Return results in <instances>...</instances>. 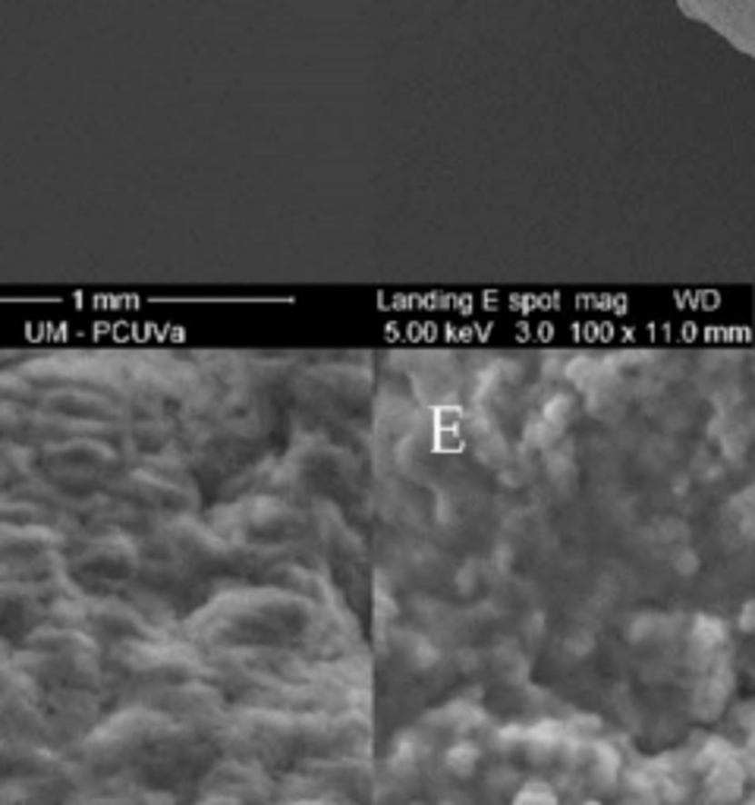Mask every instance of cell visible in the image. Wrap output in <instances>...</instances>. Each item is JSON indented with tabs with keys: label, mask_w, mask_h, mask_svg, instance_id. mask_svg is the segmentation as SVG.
I'll return each instance as SVG.
<instances>
[{
	"label": "cell",
	"mask_w": 755,
	"mask_h": 805,
	"mask_svg": "<svg viewBox=\"0 0 755 805\" xmlns=\"http://www.w3.org/2000/svg\"><path fill=\"white\" fill-rule=\"evenodd\" d=\"M683 13L755 60V0H677Z\"/></svg>",
	"instance_id": "6da1fadb"
}]
</instances>
